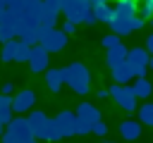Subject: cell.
Listing matches in <instances>:
<instances>
[{
  "mask_svg": "<svg viewBox=\"0 0 153 143\" xmlns=\"http://www.w3.org/2000/svg\"><path fill=\"white\" fill-rule=\"evenodd\" d=\"M65 81H67V86L74 91V93H79V95H86L91 88V72H88V67L84 64V62H72V64H67L65 67Z\"/></svg>",
  "mask_w": 153,
  "mask_h": 143,
  "instance_id": "1",
  "label": "cell"
},
{
  "mask_svg": "<svg viewBox=\"0 0 153 143\" xmlns=\"http://www.w3.org/2000/svg\"><path fill=\"white\" fill-rule=\"evenodd\" d=\"M62 14L67 19H72L74 24H96L91 0H65L62 2Z\"/></svg>",
  "mask_w": 153,
  "mask_h": 143,
  "instance_id": "2",
  "label": "cell"
},
{
  "mask_svg": "<svg viewBox=\"0 0 153 143\" xmlns=\"http://www.w3.org/2000/svg\"><path fill=\"white\" fill-rule=\"evenodd\" d=\"M0 138L5 143H33L36 141V133L31 131L26 117H14V119L7 122V131H2Z\"/></svg>",
  "mask_w": 153,
  "mask_h": 143,
  "instance_id": "3",
  "label": "cell"
},
{
  "mask_svg": "<svg viewBox=\"0 0 153 143\" xmlns=\"http://www.w3.org/2000/svg\"><path fill=\"white\" fill-rule=\"evenodd\" d=\"M38 43H43V48L48 52H62L67 45V33L62 29L38 24Z\"/></svg>",
  "mask_w": 153,
  "mask_h": 143,
  "instance_id": "4",
  "label": "cell"
},
{
  "mask_svg": "<svg viewBox=\"0 0 153 143\" xmlns=\"http://www.w3.org/2000/svg\"><path fill=\"white\" fill-rule=\"evenodd\" d=\"M110 98L124 110V112H134V110H139L136 107V95H134V91H131V86L129 83H112L110 86Z\"/></svg>",
  "mask_w": 153,
  "mask_h": 143,
  "instance_id": "5",
  "label": "cell"
},
{
  "mask_svg": "<svg viewBox=\"0 0 153 143\" xmlns=\"http://www.w3.org/2000/svg\"><path fill=\"white\" fill-rule=\"evenodd\" d=\"M19 21H22L19 10L7 7L5 17L0 19V41H2V43H5V41H10V38H14V36L19 33Z\"/></svg>",
  "mask_w": 153,
  "mask_h": 143,
  "instance_id": "6",
  "label": "cell"
},
{
  "mask_svg": "<svg viewBox=\"0 0 153 143\" xmlns=\"http://www.w3.org/2000/svg\"><path fill=\"white\" fill-rule=\"evenodd\" d=\"M29 126L36 133V141H48V114L41 110H31L29 112Z\"/></svg>",
  "mask_w": 153,
  "mask_h": 143,
  "instance_id": "7",
  "label": "cell"
},
{
  "mask_svg": "<svg viewBox=\"0 0 153 143\" xmlns=\"http://www.w3.org/2000/svg\"><path fill=\"white\" fill-rule=\"evenodd\" d=\"M48 50L43 48V43H33L31 45V57H29V69L33 74H41L48 69Z\"/></svg>",
  "mask_w": 153,
  "mask_h": 143,
  "instance_id": "8",
  "label": "cell"
},
{
  "mask_svg": "<svg viewBox=\"0 0 153 143\" xmlns=\"http://www.w3.org/2000/svg\"><path fill=\"white\" fill-rule=\"evenodd\" d=\"M33 102H36V93L31 88H24L12 98V110L17 114H24V112H29V107H33Z\"/></svg>",
  "mask_w": 153,
  "mask_h": 143,
  "instance_id": "9",
  "label": "cell"
},
{
  "mask_svg": "<svg viewBox=\"0 0 153 143\" xmlns=\"http://www.w3.org/2000/svg\"><path fill=\"white\" fill-rule=\"evenodd\" d=\"M65 83H67L65 81V67L62 69H50V67L45 69V86L50 93H60Z\"/></svg>",
  "mask_w": 153,
  "mask_h": 143,
  "instance_id": "10",
  "label": "cell"
},
{
  "mask_svg": "<svg viewBox=\"0 0 153 143\" xmlns=\"http://www.w3.org/2000/svg\"><path fill=\"white\" fill-rule=\"evenodd\" d=\"M110 72H112V81H115V83H129V81L134 79V72H131L129 60L117 62L115 67H110Z\"/></svg>",
  "mask_w": 153,
  "mask_h": 143,
  "instance_id": "11",
  "label": "cell"
},
{
  "mask_svg": "<svg viewBox=\"0 0 153 143\" xmlns=\"http://www.w3.org/2000/svg\"><path fill=\"white\" fill-rule=\"evenodd\" d=\"M57 124H60V129H62V133L65 136H76V112H69V110H62L57 117Z\"/></svg>",
  "mask_w": 153,
  "mask_h": 143,
  "instance_id": "12",
  "label": "cell"
},
{
  "mask_svg": "<svg viewBox=\"0 0 153 143\" xmlns=\"http://www.w3.org/2000/svg\"><path fill=\"white\" fill-rule=\"evenodd\" d=\"M19 17H22V21L41 24V19H43V2H41V0H36V2L26 5L24 10H19Z\"/></svg>",
  "mask_w": 153,
  "mask_h": 143,
  "instance_id": "13",
  "label": "cell"
},
{
  "mask_svg": "<svg viewBox=\"0 0 153 143\" xmlns=\"http://www.w3.org/2000/svg\"><path fill=\"white\" fill-rule=\"evenodd\" d=\"M17 36L24 43H29V45L38 43V24H33V21H19V33Z\"/></svg>",
  "mask_w": 153,
  "mask_h": 143,
  "instance_id": "14",
  "label": "cell"
},
{
  "mask_svg": "<svg viewBox=\"0 0 153 143\" xmlns=\"http://www.w3.org/2000/svg\"><path fill=\"white\" fill-rule=\"evenodd\" d=\"M141 131H143V126H141V122H136V119H124V122L120 124V133H122V138H127V141H136V138L141 136Z\"/></svg>",
  "mask_w": 153,
  "mask_h": 143,
  "instance_id": "15",
  "label": "cell"
},
{
  "mask_svg": "<svg viewBox=\"0 0 153 143\" xmlns=\"http://www.w3.org/2000/svg\"><path fill=\"white\" fill-rule=\"evenodd\" d=\"M131 19H134V17H115V14H112V19H110V31H115V33H120V36H129V33L134 31Z\"/></svg>",
  "mask_w": 153,
  "mask_h": 143,
  "instance_id": "16",
  "label": "cell"
},
{
  "mask_svg": "<svg viewBox=\"0 0 153 143\" xmlns=\"http://www.w3.org/2000/svg\"><path fill=\"white\" fill-rule=\"evenodd\" d=\"M131 91H134V95H136L139 100H146V98H151L153 86H151V81H148L146 76H136V81H134Z\"/></svg>",
  "mask_w": 153,
  "mask_h": 143,
  "instance_id": "17",
  "label": "cell"
},
{
  "mask_svg": "<svg viewBox=\"0 0 153 143\" xmlns=\"http://www.w3.org/2000/svg\"><path fill=\"white\" fill-rule=\"evenodd\" d=\"M19 43L17 38H10L2 43V52H0V60L2 62H17V50H19Z\"/></svg>",
  "mask_w": 153,
  "mask_h": 143,
  "instance_id": "18",
  "label": "cell"
},
{
  "mask_svg": "<svg viewBox=\"0 0 153 143\" xmlns=\"http://www.w3.org/2000/svg\"><path fill=\"white\" fill-rule=\"evenodd\" d=\"M76 117H81V119H86V122H98L100 119V110L96 107V105H91V102H81L79 107H76Z\"/></svg>",
  "mask_w": 153,
  "mask_h": 143,
  "instance_id": "19",
  "label": "cell"
},
{
  "mask_svg": "<svg viewBox=\"0 0 153 143\" xmlns=\"http://www.w3.org/2000/svg\"><path fill=\"white\" fill-rule=\"evenodd\" d=\"M136 14H139V5L134 0H117L115 17H136Z\"/></svg>",
  "mask_w": 153,
  "mask_h": 143,
  "instance_id": "20",
  "label": "cell"
},
{
  "mask_svg": "<svg viewBox=\"0 0 153 143\" xmlns=\"http://www.w3.org/2000/svg\"><path fill=\"white\" fill-rule=\"evenodd\" d=\"M127 50H129V48H124L122 43H117V45H112V48H108V57H105V62H108V67H115L117 62H122V60H127Z\"/></svg>",
  "mask_w": 153,
  "mask_h": 143,
  "instance_id": "21",
  "label": "cell"
},
{
  "mask_svg": "<svg viewBox=\"0 0 153 143\" xmlns=\"http://www.w3.org/2000/svg\"><path fill=\"white\" fill-rule=\"evenodd\" d=\"M127 60H129L131 64H143V67H148L151 52H148L146 48H129V50H127Z\"/></svg>",
  "mask_w": 153,
  "mask_h": 143,
  "instance_id": "22",
  "label": "cell"
},
{
  "mask_svg": "<svg viewBox=\"0 0 153 143\" xmlns=\"http://www.w3.org/2000/svg\"><path fill=\"white\" fill-rule=\"evenodd\" d=\"M93 14H96V21L110 24V19H112V14H115V7H110L108 2H98V5H93Z\"/></svg>",
  "mask_w": 153,
  "mask_h": 143,
  "instance_id": "23",
  "label": "cell"
},
{
  "mask_svg": "<svg viewBox=\"0 0 153 143\" xmlns=\"http://www.w3.org/2000/svg\"><path fill=\"white\" fill-rule=\"evenodd\" d=\"M139 122L143 126H153V102H143L139 107Z\"/></svg>",
  "mask_w": 153,
  "mask_h": 143,
  "instance_id": "24",
  "label": "cell"
},
{
  "mask_svg": "<svg viewBox=\"0 0 153 143\" xmlns=\"http://www.w3.org/2000/svg\"><path fill=\"white\" fill-rule=\"evenodd\" d=\"M60 138H65V133H62L57 119L55 117H48V141H60Z\"/></svg>",
  "mask_w": 153,
  "mask_h": 143,
  "instance_id": "25",
  "label": "cell"
},
{
  "mask_svg": "<svg viewBox=\"0 0 153 143\" xmlns=\"http://www.w3.org/2000/svg\"><path fill=\"white\" fill-rule=\"evenodd\" d=\"M22 41V38H19ZM29 57H31V45L29 43H19V50H17V62H29Z\"/></svg>",
  "mask_w": 153,
  "mask_h": 143,
  "instance_id": "26",
  "label": "cell"
},
{
  "mask_svg": "<svg viewBox=\"0 0 153 143\" xmlns=\"http://www.w3.org/2000/svg\"><path fill=\"white\" fill-rule=\"evenodd\" d=\"M76 136H86V133H91V122H86V119H81V117H76Z\"/></svg>",
  "mask_w": 153,
  "mask_h": 143,
  "instance_id": "27",
  "label": "cell"
},
{
  "mask_svg": "<svg viewBox=\"0 0 153 143\" xmlns=\"http://www.w3.org/2000/svg\"><path fill=\"white\" fill-rule=\"evenodd\" d=\"M120 38H122V36L112 31V33H108V36H103V41H100V43H103V48L108 50V48H112V45H117V43H120Z\"/></svg>",
  "mask_w": 153,
  "mask_h": 143,
  "instance_id": "28",
  "label": "cell"
},
{
  "mask_svg": "<svg viewBox=\"0 0 153 143\" xmlns=\"http://www.w3.org/2000/svg\"><path fill=\"white\" fill-rule=\"evenodd\" d=\"M91 133H96V136H105V133H108V124H105L103 119L93 122V126H91Z\"/></svg>",
  "mask_w": 153,
  "mask_h": 143,
  "instance_id": "29",
  "label": "cell"
},
{
  "mask_svg": "<svg viewBox=\"0 0 153 143\" xmlns=\"http://www.w3.org/2000/svg\"><path fill=\"white\" fill-rule=\"evenodd\" d=\"M31 2H36V0H7V7H12V10H24V7L31 5Z\"/></svg>",
  "mask_w": 153,
  "mask_h": 143,
  "instance_id": "30",
  "label": "cell"
},
{
  "mask_svg": "<svg viewBox=\"0 0 153 143\" xmlns=\"http://www.w3.org/2000/svg\"><path fill=\"white\" fill-rule=\"evenodd\" d=\"M139 17H143V19H151V17H153V5H146V2H141V7H139Z\"/></svg>",
  "mask_w": 153,
  "mask_h": 143,
  "instance_id": "31",
  "label": "cell"
},
{
  "mask_svg": "<svg viewBox=\"0 0 153 143\" xmlns=\"http://www.w3.org/2000/svg\"><path fill=\"white\" fill-rule=\"evenodd\" d=\"M131 64V62H129ZM131 72H134V76H146L148 74V67H143V64H131Z\"/></svg>",
  "mask_w": 153,
  "mask_h": 143,
  "instance_id": "32",
  "label": "cell"
},
{
  "mask_svg": "<svg viewBox=\"0 0 153 143\" xmlns=\"http://www.w3.org/2000/svg\"><path fill=\"white\" fill-rule=\"evenodd\" d=\"M62 31L69 36V33H74V31H76V24H74L72 19H65V24H62Z\"/></svg>",
  "mask_w": 153,
  "mask_h": 143,
  "instance_id": "33",
  "label": "cell"
},
{
  "mask_svg": "<svg viewBox=\"0 0 153 143\" xmlns=\"http://www.w3.org/2000/svg\"><path fill=\"white\" fill-rule=\"evenodd\" d=\"M131 26H134V31H139V29H143V17H139V14H136V17L131 19Z\"/></svg>",
  "mask_w": 153,
  "mask_h": 143,
  "instance_id": "34",
  "label": "cell"
},
{
  "mask_svg": "<svg viewBox=\"0 0 153 143\" xmlns=\"http://www.w3.org/2000/svg\"><path fill=\"white\" fill-rule=\"evenodd\" d=\"M12 91H14V83H12V81H5V83L0 86V93H7V95H10Z\"/></svg>",
  "mask_w": 153,
  "mask_h": 143,
  "instance_id": "35",
  "label": "cell"
},
{
  "mask_svg": "<svg viewBox=\"0 0 153 143\" xmlns=\"http://www.w3.org/2000/svg\"><path fill=\"white\" fill-rule=\"evenodd\" d=\"M146 50L153 55V33H148V38H146Z\"/></svg>",
  "mask_w": 153,
  "mask_h": 143,
  "instance_id": "36",
  "label": "cell"
},
{
  "mask_svg": "<svg viewBox=\"0 0 153 143\" xmlns=\"http://www.w3.org/2000/svg\"><path fill=\"white\" fill-rule=\"evenodd\" d=\"M108 95H110V88L108 91H98V98H108Z\"/></svg>",
  "mask_w": 153,
  "mask_h": 143,
  "instance_id": "37",
  "label": "cell"
},
{
  "mask_svg": "<svg viewBox=\"0 0 153 143\" xmlns=\"http://www.w3.org/2000/svg\"><path fill=\"white\" fill-rule=\"evenodd\" d=\"M148 69H153V55H151V60H148Z\"/></svg>",
  "mask_w": 153,
  "mask_h": 143,
  "instance_id": "38",
  "label": "cell"
},
{
  "mask_svg": "<svg viewBox=\"0 0 153 143\" xmlns=\"http://www.w3.org/2000/svg\"><path fill=\"white\" fill-rule=\"evenodd\" d=\"M7 98V93H0V105H2V100Z\"/></svg>",
  "mask_w": 153,
  "mask_h": 143,
  "instance_id": "39",
  "label": "cell"
},
{
  "mask_svg": "<svg viewBox=\"0 0 153 143\" xmlns=\"http://www.w3.org/2000/svg\"><path fill=\"white\" fill-rule=\"evenodd\" d=\"M91 2H93V5H98V2H108V0H91Z\"/></svg>",
  "mask_w": 153,
  "mask_h": 143,
  "instance_id": "40",
  "label": "cell"
},
{
  "mask_svg": "<svg viewBox=\"0 0 153 143\" xmlns=\"http://www.w3.org/2000/svg\"><path fill=\"white\" fill-rule=\"evenodd\" d=\"M141 2H146V5H153V0H141Z\"/></svg>",
  "mask_w": 153,
  "mask_h": 143,
  "instance_id": "41",
  "label": "cell"
},
{
  "mask_svg": "<svg viewBox=\"0 0 153 143\" xmlns=\"http://www.w3.org/2000/svg\"><path fill=\"white\" fill-rule=\"evenodd\" d=\"M2 126H5V124H2V122H0V136H2Z\"/></svg>",
  "mask_w": 153,
  "mask_h": 143,
  "instance_id": "42",
  "label": "cell"
},
{
  "mask_svg": "<svg viewBox=\"0 0 153 143\" xmlns=\"http://www.w3.org/2000/svg\"><path fill=\"white\" fill-rule=\"evenodd\" d=\"M151 24H153V17H151Z\"/></svg>",
  "mask_w": 153,
  "mask_h": 143,
  "instance_id": "43",
  "label": "cell"
}]
</instances>
